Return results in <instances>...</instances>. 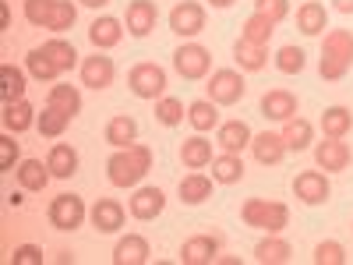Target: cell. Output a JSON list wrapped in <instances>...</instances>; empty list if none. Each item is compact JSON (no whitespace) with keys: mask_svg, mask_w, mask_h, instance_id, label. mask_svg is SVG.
<instances>
[{"mask_svg":"<svg viewBox=\"0 0 353 265\" xmlns=\"http://www.w3.org/2000/svg\"><path fill=\"white\" fill-rule=\"evenodd\" d=\"M106 141L113 145V149H128V145L138 141V121L128 113H117L113 121L106 124Z\"/></svg>","mask_w":353,"mask_h":265,"instance_id":"obj_25","label":"cell"},{"mask_svg":"<svg viewBox=\"0 0 353 265\" xmlns=\"http://www.w3.org/2000/svg\"><path fill=\"white\" fill-rule=\"evenodd\" d=\"M254 11H261L265 18H272L279 25L290 14V0H254Z\"/></svg>","mask_w":353,"mask_h":265,"instance_id":"obj_46","label":"cell"},{"mask_svg":"<svg viewBox=\"0 0 353 265\" xmlns=\"http://www.w3.org/2000/svg\"><path fill=\"white\" fill-rule=\"evenodd\" d=\"M128 88L138 99H163L166 92V71L152 61H141L128 71Z\"/></svg>","mask_w":353,"mask_h":265,"instance_id":"obj_4","label":"cell"},{"mask_svg":"<svg viewBox=\"0 0 353 265\" xmlns=\"http://www.w3.org/2000/svg\"><path fill=\"white\" fill-rule=\"evenodd\" d=\"M184 103L181 99H173V96H163V99H156V121L163 124V128H176V124H184Z\"/></svg>","mask_w":353,"mask_h":265,"instance_id":"obj_40","label":"cell"},{"mask_svg":"<svg viewBox=\"0 0 353 265\" xmlns=\"http://www.w3.org/2000/svg\"><path fill=\"white\" fill-rule=\"evenodd\" d=\"M46 166H50V173H53V177L68 181V177H74V173H78V153L71 149V145L57 141L53 149H50V156H46Z\"/></svg>","mask_w":353,"mask_h":265,"instance_id":"obj_27","label":"cell"},{"mask_svg":"<svg viewBox=\"0 0 353 265\" xmlns=\"http://www.w3.org/2000/svg\"><path fill=\"white\" fill-rule=\"evenodd\" d=\"M159 21V8L152 4V0H131L128 4V14H124V25H128V32L134 39H145L156 28Z\"/></svg>","mask_w":353,"mask_h":265,"instance_id":"obj_12","label":"cell"},{"mask_svg":"<svg viewBox=\"0 0 353 265\" xmlns=\"http://www.w3.org/2000/svg\"><path fill=\"white\" fill-rule=\"evenodd\" d=\"M39 121L36 117V110H32V103L28 99H18V103H4V128L11 131V135H21V131H28Z\"/></svg>","mask_w":353,"mask_h":265,"instance_id":"obj_26","label":"cell"},{"mask_svg":"<svg viewBox=\"0 0 353 265\" xmlns=\"http://www.w3.org/2000/svg\"><path fill=\"white\" fill-rule=\"evenodd\" d=\"M209 99L216 106H233V103H241L244 92H248V85H244V71H233V68H219L212 71L209 78Z\"/></svg>","mask_w":353,"mask_h":265,"instance_id":"obj_5","label":"cell"},{"mask_svg":"<svg viewBox=\"0 0 353 265\" xmlns=\"http://www.w3.org/2000/svg\"><path fill=\"white\" fill-rule=\"evenodd\" d=\"M43 53L50 57V61L57 64V71H74V64H78V50L68 43V39H50V43H43Z\"/></svg>","mask_w":353,"mask_h":265,"instance_id":"obj_37","label":"cell"},{"mask_svg":"<svg viewBox=\"0 0 353 265\" xmlns=\"http://www.w3.org/2000/svg\"><path fill=\"white\" fill-rule=\"evenodd\" d=\"M11 265H43V248L36 244H18L11 251Z\"/></svg>","mask_w":353,"mask_h":265,"instance_id":"obj_47","label":"cell"},{"mask_svg":"<svg viewBox=\"0 0 353 265\" xmlns=\"http://www.w3.org/2000/svg\"><path fill=\"white\" fill-rule=\"evenodd\" d=\"M293 195H297L304 205L329 202V195H332L329 173H321V170H304V173H297V177H293Z\"/></svg>","mask_w":353,"mask_h":265,"instance_id":"obj_8","label":"cell"},{"mask_svg":"<svg viewBox=\"0 0 353 265\" xmlns=\"http://www.w3.org/2000/svg\"><path fill=\"white\" fill-rule=\"evenodd\" d=\"M283 141H286V149H293V153H304L307 145H311V138H314V128H311V121H304V117H290V121H283Z\"/></svg>","mask_w":353,"mask_h":265,"instance_id":"obj_28","label":"cell"},{"mask_svg":"<svg viewBox=\"0 0 353 265\" xmlns=\"http://www.w3.org/2000/svg\"><path fill=\"white\" fill-rule=\"evenodd\" d=\"M18 141H14V135L8 131V135H0V173H8V170H14V163H18Z\"/></svg>","mask_w":353,"mask_h":265,"instance_id":"obj_45","label":"cell"},{"mask_svg":"<svg viewBox=\"0 0 353 265\" xmlns=\"http://www.w3.org/2000/svg\"><path fill=\"white\" fill-rule=\"evenodd\" d=\"M163 209H166V195H163L159 188H138V191L131 195V202H128V213H131L138 223L156 219Z\"/></svg>","mask_w":353,"mask_h":265,"instance_id":"obj_14","label":"cell"},{"mask_svg":"<svg viewBox=\"0 0 353 265\" xmlns=\"http://www.w3.org/2000/svg\"><path fill=\"white\" fill-rule=\"evenodd\" d=\"M188 121H191V128H194L198 135L212 131V128H219V106H216L212 99H194V103L188 106Z\"/></svg>","mask_w":353,"mask_h":265,"instance_id":"obj_33","label":"cell"},{"mask_svg":"<svg viewBox=\"0 0 353 265\" xmlns=\"http://www.w3.org/2000/svg\"><path fill=\"white\" fill-rule=\"evenodd\" d=\"M209 4H212V8H230L233 0H209Z\"/></svg>","mask_w":353,"mask_h":265,"instance_id":"obj_52","label":"cell"},{"mask_svg":"<svg viewBox=\"0 0 353 265\" xmlns=\"http://www.w3.org/2000/svg\"><path fill=\"white\" fill-rule=\"evenodd\" d=\"M78 21V8L71 4V0H57V11H53V18H50V32H68V28Z\"/></svg>","mask_w":353,"mask_h":265,"instance_id":"obj_43","label":"cell"},{"mask_svg":"<svg viewBox=\"0 0 353 265\" xmlns=\"http://www.w3.org/2000/svg\"><path fill=\"white\" fill-rule=\"evenodd\" d=\"M304 64H307V53H304L301 46H279V53H276V68H279L283 75H301Z\"/></svg>","mask_w":353,"mask_h":265,"instance_id":"obj_41","label":"cell"},{"mask_svg":"<svg viewBox=\"0 0 353 265\" xmlns=\"http://www.w3.org/2000/svg\"><path fill=\"white\" fill-rule=\"evenodd\" d=\"M152 170V149L149 145H128V149H117L106 159V177L113 188H138L141 177Z\"/></svg>","mask_w":353,"mask_h":265,"instance_id":"obj_1","label":"cell"},{"mask_svg":"<svg viewBox=\"0 0 353 265\" xmlns=\"http://www.w3.org/2000/svg\"><path fill=\"white\" fill-rule=\"evenodd\" d=\"M209 166H212V181L216 184H241L244 181V159H241V153H223Z\"/></svg>","mask_w":353,"mask_h":265,"instance_id":"obj_23","label":"cell"},{"mask_svg":"<svg viewBox=\"0 0 353 265\" xmlns=\"http://www.w3.org/2000/svg\"><path fill=\"white\" fill-rule=\"evenodd\" d=\"M173 68L188 81H201L205 75H209V68H212V53L205 50L201 43H184L181 50L173 53Z\"/></svg>","mask_w":353,"mask_h":265,"instance_id":"obj_6","label":"cell"},{"mask_svg":"<svg viewBox=\"0 0 353 265\" xmlns=\"http://www.w3.org/2000/svg\"><path fill=\"white\" fill-rule=\"evenodd\" d=\"M290 255H293V244L283 241V237H276V233H269V237L258 241V248H254V258L261 265H286Z\"/></svg>","mask_w":353,"mask_h":265,"instance_id":"obj_29","label":"cell"},{"mask_svg":"<svg viewBox=\"0 0 353 265\" xmlns=\"http://www.w3.org/2000/svg\"><path fill=\"white\" fill-rule=\"evenodd\" d=\"M321 131H325V138H346L353 131V110L350 106H329L321 113Z\"/></svg>","mask_w":353,"mask_h":265,"instance_id":"obj_32","label":"cell"},{"mask_svg":"<svg viewBox=\"0 0 353 265\" xmlns=\"http://www.w3.org/2000/svg\"><path fill=\"white\" fill-rule=\"evenodd\" d=\"M18 184H21V191H46V184H50V166L43 163V159H21L18 163Z\"/></svg>","mask_w":353,"mask_h":265,"instance_id":"obj_22","label":"cell"},{"mask_svg":"<svg viewBox=\"0 0 353 265\" xmlns=\"http://www.w3.org/2000/svg\"><path fill=\"white\" fill-rule=\"evenodd\" d=\"M88 219H92V226L99 233H117V230L124 226L128 213H124V205L117 202V198H99L92 209H88Z\"/></svg>","mask_w":353,"mask_h":265,"instance_id":"obj_15","label":"cell"},{"mask_svg":"<svg viewBox=\"0 0 353 265\" xmlns=\"http://www.w3.org/2000/svg\"><path fill=\"white\" fill-rule=\"evenodd\" d=\"M261 113L269 121H290V117H297V96L286 92V88H272V92L261 96Z\"/></svg>","mask_w":353,"mask_h":265,"instance_id":"obj_19","label":"cell"},{"mask_svg":"<svg viewBox=\"0 0 353 265\" xmlns=\"http://www.w3.org/2000/svg\"><path fill=\"white\" fill-rule=\"evenodd\" d=\"M251 153H254V159H258L261 166H276L290 149H286L283 135H276V131H261V135L251 138Z\"/></svg>","mask_w":353,"mask_h":265,"instance_id":"obj_18","label":"cell"},{"mask_svg":"<svg viewBox=\"0 0 353 265\" xmlns=\"http://www.w3.org/2000/svg\"><path fill=\"white\" fill-rule=\"evenodd\" d=\"M0 28H11V11H8V4H0Z\"/></svg>","mask_w":353,"mask_h":265,"instance_id":"obj_49","label":"cell"},{"mask_svg":"<svg viewBox=\"0 0 353 265\" xmlns=\"http://www.w3.org/2000/svg\"><path fill=\"white\" fill-rule=\"evenodd\" d=\"M314 262L318 265H346V248L339 241H321L314 248Z\"/></svg>","mask_w":353,"mask_h":265,"instance_id":"obj_44","label":"cell"},{"mask_svg":"<svg viewBox=\"0 0 353 265\" xmlns=\"http://www.w3.org/2000/svg\"><path fill=\"white\" fill-rule=\"evenodd\" d=\"M332 8H336L339 14H353V0H332Z\"/></svg>","mask_w":353,"mask_h":265,"instance_id":"obj_48","label":"cell"},{"mask_svg":"<svg viewBox=\"0 0 353 265\" xmlns=\"http://www.w3.org/2000/svg\"><path fill=\"white\" fill-rule=\"evenodd\" d=\"M219 248H223V241L216 233H198V237H188L181 244V262L184 265H212L219 258Z\"/></svg>","mask_w":353,"mask_h":265,"instance_id":"obj_11","label":"cell"},{"mask_svg":"<svg viewBox=\"0 0 353 265\" xmlns=\"http://www.w3.org/2000/svg\"><path fill=\"white\" fill-rule=\"evenodd\" d=\"M25 68H28V75H32L36 81H57V78H61L57 64H53L50 57L43 53V46H39V50H28V57H25Z\"/></svg>","mask_w":353,"mask_h":265,"instance_id":"obj_38","label":"cell"},{"mask_svg":"<svg viewBox=\"0 0 353 265\" xmlns=\"http://www.w3.org/2000/svg\"><path fill=\"white\" fill-rule=\"evenodd\" d=\"M297 28L304 36H321L329 28V11L325 4H318V0H304L301 11H297Z\"/></svg>","mask_w":353,"mask_h":265,"instance_id":"obj_21","label":"cell"},{"mask_svg":"<svg viewBox=\"0 0 353 265\" xmlns=\"http://www.w3.org/2000/svg\"><path fill=\"white\" fill-rule=\"evenodd\" d=\"M251 138H254V131L244 121H226V124L216 128V141H219L223 153H244L251 145Z\"/></svg>","mask_w":353,"mask_h":265,"instance_id":"obj_20","label":"cell"},{"mask_svg":"<svg viewBox=\"0 0 353 265\" xmlns=\"http://www.w3.org/2000/svg\"><path fill=\"white\" fill-rule=\"evenodd\" d=\"M350 159H353V153H350V145H346L343 138H325V141L314 149V163H318V170H325V173L346 170Z\"/></svg>","mask_w":353,"mask_h":265,"instance_id":"obj_13","label":"cell"},{"mask_svg":"<svg viewBox=\"0 0 353 265\" xmlns=\"http://www.w3.org/2000/svg\"><path fill=\"white\" fill-rule=\"evenodd\" d=\"M216 156H212V141L209 138H201V135H194V138H188L184 145H181V163L188 166V170H205Z\"/></svg>","mask_w":353,"mask_h":265,"instance_id":"obj_24","label":"cell"},{"mask_svg":"<svg viewBox=\"0 0 353 265\" xmlns=\"http://www.w3.org/2000/svg\"><path fill=\"white\" fill-rule=\"evenodd\" d=\"M117 78V68H113V57H103V50H96L92 57H85L81 61V85L96 88V92H103V88H110Z\"/></svg>","mask_w":353,"mask_h":265,"instance_id":"obj_10","label":"cell"},{"mask_svg":"<svg viewBox=\"0 0 353 265\" xmlns=\"http://www.w3.org/2000/svg\"><path fill=\"white\" fill-rule=\"evenodd\" d=\"M121 39H124V21L113 18V14H103V18H96L92 25H88V43H92L96 50H113Z\"/></svg>","mask_w":353,"mask_h":265,"instance_id":"obj_16","label":"cell"},{"mask_svg":"<svg viewBox=\"0 0 353 265\" xmlns=\"http://www.w3.org/2000/svg\"><path fill=\"white\" fill-rule=\"evenodd\" d=\"M71 121H74V117H71L68 110L46 103V106H43V113H39V121H36V128H39V135H43V138H61V135L68 131V124H71Z\"/></svg>","mask_w":353,"mask_h":265,"instance_id":"obj_30","label":"cell"},{"mask_svg":"<svg viewBox=\"0 0 353 265\" xmlns=\"http://www.w3.org/2000/svg\"><path fill=\"white\" fill-rule=\"evenodd\" d=\"M149 255H152L149 241H145L141 233H128V237H121L113 248V265H145Z\"/></svg>","mask_w":353,"mask_h":265,"instance_id":"obj_17","label":"cell"},{"mask_svg":"<svg viewBox=\"0 0 353 265\" xmlns=\"http://www.w3.org/2000/svg\"><path fill=\"white\" fill-rule=\"evenodd\" d=\"M46 103L68 110L71 117H78V113H81V92H78L74 85H53V88H50V96H46Z\"/></svg>","mask_w":353,"mask_h":265,"instance_id":"obj_39","label":"cell"},{"mask_svg":"<svg viewBox=\"0 0 353 265\" xmlns=\"http://www.w3.org/2000/svg\"><path fill=\"white\" fill-rule=\"evenodd\" d=\"M272 32H276V21L265 18L261 11H251V18H248L244 28H241V39H248V43H254V46H269Z\"/></svg>","mask_w":353,"mask_h":265,"instance_id":"obj_35","label":"cell"},{"mask_svg":"<svg viewBox=\"0 0 353 265\" xmlns=\"http://www.w3.org/2000/svg\"><path fill=\"white\" fill-rule=\"evenodd\" d=\"M8 205H14V209H18V205H25V195L21 191H11L8 195Z\"/></svg>","mask_w":353,"mask_h":265,"instance_id":"obj_50","label":"cell"},{"mask_svg":"<svg viewBox=\"0 0 353 265\" xmlns=\"http://www.w3.org/2000/svg\"><path fill=\"white\" fill-rule=\"evenodd\" d=\"M46 216H50V223H53L57 230H78V226L85 223L88 209H85V202H81L78 195H57V198L50 202Z\"/></svg>","mask_w":353,"mask_h":265,"instance_id":"obj_7","label":"cell"},{"mask_svg":"<svg viewBox=\"0 0 353 265\" xmlns=\"http://www.w3.org/2000/svg\"><path fill=\"white\" fill-rule=\"evenodd\" d=\"M53 11H57V0H25V18L36 28H46Z\"/></svg>","mask_w":353,"mask_h":265,"instance_id":"obj_42","label":"cell"},{"mask_svg":"<svg viewBox=\"0 0 353 265\" xmlns=\"http://www.w3.org/2000/svg\"><path fill=\"white\" fill-rule=\"evenodd\" d=\"M78 4H85V8H106L110 0H78Z\"/></svg>","mask_w":353,"mask_h":265,"instance_id":"obj_51","label":"cell"},{"mask_svg":"<svg viewBox=\"0 0 353 265\" xmlns=\"http://www.w3.org/2000/svg\"><path fill=\"white\" fill-rule=\"evenodd\" d=\"M201 28H205V8L198 4V0H184V4H176L170 11V32L184 36V39H194Z\"/></svg>","mask_w":353,"mask_h":265,"instance_id":"obj_9","label":"cell"},{"mask_svg":"<svg viewBox=\"0 0 353 265\" xmlns=\"http://www.w3.org/2000/svg\"><path fill=\"white\" fill-rule=\"evenodd\" d=\"M212 177H205V173H188L184 177V181H181V188H176V191H181V202H188V205H201L205 198H212Z\"/></svg>","mask_w":353,"mask_h":265,"instance_id":"obj_31","label":"cell"},{"mask_svg":"<svg viewBox=\"0 0 353 265\" xmlns=\"http://www.w3.org/2000/svg\"><path fill=\"white\" fill-rule=\"evenodd\" d=\"M241 219H244L248 226H254V230L279 233V230H286V223H290V209H286L283 202H276V198H248V202L241 205Z\"/></svg>","mask_w":353,"mask_h":265,"instance_id":"obj_3","label":"cell"},{"mask_svg":"<svg viewBox=\"0 0 353 265\" xmlns=\"http://www.w3.org/2000/svg\"><path fill=\"white\" fill-rule=\"evenodd\" d=\"M233 61L241 64V71H261L265 64H269V46H254L248 39H237V46H233Z\"/></svg>","mask_w":353,"mask_h":265,"instance_id":"obj_34","label":"cell"},{"mask_svg":"<svg viewBox=\"0 0 353 265\" xmlns=\"http://www.w3.org/2000/svg\"><path fill=\"white\" fill-rule=\"evenodd\" d=\"M353 68V32H346V28H329L325 39H321V78L325 81H339L346 78Z\"/></svg>","mask_w":353,"mask_h":265,"instance_id":"obj_2","label":"cell"},{"mask_svg":"<svg viewBox=\"0 0 353 265\" xmlns=\"http://www.w3.org/2000/svg\"><path fill=\"white\" fill-rule=\"evenodd\" d=\"M0 99H4V103L25 99V71H21V68L0 64Z\"/></svg>","mask_w":353,"mask_h":265,"instance_id":"obj_36","label":"cell"}]
</instances>
